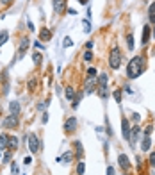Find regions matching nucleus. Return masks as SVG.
Wrapping results in <instances>:
<instances>
[{
    "label": "nucleus",
    "mask_w": 155,
    "mask_h": 175,
    "mask_svg": "<svg viewBox=\"0 0 155 175\" xmlns=\"http://www.w3.org/2000/svg\"><path fill=\"white\" fill-rule=\"evenodd\" d=\"M143 72H144V59L141 56H135L134 59L128 61V65H127V77L128 79H137Z\"/></svg>",
    "instance_id": "obj_1"
},
{
    "label": "nucleus",
    "mask_w": 155,
    "mask_h": 175,
    "mask_svg": "<svg viewBox=\"0 0 155 175\" xmlns=\"http://www.w3.org/2000/svg\"><path fill=\"white\" fill-rule=\"evenodd\" d=\"M120 65H121V50L118 47H114L111 50V54H109V66L114 68V70H118Z\"/></svg>",
    "instance_id": "obj_2"
},
{
    "label": "nucleus",
    "mask_w": 155,
    "mask_h": 175,
    "mask_svg": "<svg viewBox=\"0 0 155 175\" xmlns=\"http://www.w3.org/2000/svg\"><path fill=\"white\" fill-rule=\"evenodd\" d=\"M27 145H29V150L32 154L39 152V139H38V136H36L34 132H30L27 136Z\"/></svg>",
    "instance_id": "obj_3"
},
{
    "label": "nucleus",
    "mask_w": 155,
    "mask_h": 175,
    "mask_svg": "<svg viewBox=\"0 0 155 175\" xmlns=\"http://www.w3.org/2000/svg\"><path fill=\"white\" fill-rule=\"evenodd\" d=\"M16 125H18V116H16V114H9V116L4 120V127H6V129H14Z\"/></svg>",
    "instance_id": "obj_4"
},
{
    "label": "nucleus",
    "mask_w": 155,
    "mask_h": 175,
    "mask_svg": "<svg viewBox=\"0 0 155 175\" xmlns=\"http://www.w3.org/2000/svg\"><path fill=\"white\" fill-rule=\"evenodd\" d=\"M75 129H77V118L70 116L66 122H64V131H66V132H73Z\"/></svg>",
    "instance_id": "obj_5"
},
{
    "label": "nucleus",
    "mask_w": 155,
    "mask_h": 175,
    "mask_svg": "<svg viewBox=\"0 0 155 175\" xmlns=\"http://www.w3.org/2000/svg\"><path fill=\"white\" fill-rule=\"evenodd\" d=\"M29 45H30V41H29V36H23V38H21V41H20V48H18V57H21V56L27 52Z\"/></svg>",
    "instance_id": "obj_6"
},
{
    "label": "nucleus",
    "mask_w": 155,
    "mask_h": 175,
    "mask_svg": "<svg viewBox=\"0 0 155 175\" xmlns=\"http://www.w3.org/2000/svg\"><path fill=\"white\" fill-rule=\"evenodd\" d=\"M121 134H123V139L130 138V125H128L127 118H123V120H121Z\"/></svg>",
    "instance_id": "obj_7"
},
{
    "label": "nucleus",
    "mask_w": 155,
    "mask_h": 175,
    "mask_svg": "<svg viewBox=\"0 0 155 175\" xmlns=\"http://www.w3.org/2000/svg\"><path fill=\"white\" fill-rule=\"evenodd\" d=\"M118 163H120V166L127 172L128 166H130V161H128V157L125 155V154H120V157H118Z\"/></svg>",
    "instance_id": "obj_8"
},
{
    "label": "nucleus",
    "mask_w": 155,
    "mask_h": 175,
    "mask_svg": "<svg viewBox=\"0 0 155 175\" xmlns=\"http://www.w3.org/2000/svg\"><path fill=\"white\" fill-rule=\"evenodd\" d=\"M148 39H150V25H144V27H143V36H141V45L143 47L148 43Z\"/></svg>",
    "instance_id": "obj_9"
},
{
    "label": "nucleus",
    "mask_w": 155,
    "mask_h": 175,
    "mask_svg": "<svg viewBox=\"0 0 155 175\" xmlns=\"http://www.w3.org/2000/svg\"><path fill=\"white\" fill-rule=\"evenodd\" d=\"M98 95L104 100H107V96H109V86L107 84H98Z\"/></svg>",
    "instance_id": "obj_10"
},
{
    "label": "nucleus",
    "mask_w": 155,
    "mask_h": 175,
    "mask_svg": "<svg viewBox=\"0 0 155 175\" xmlns=\"http://www.w3.org/2000/svg\"><path fill=\"white\" fill-rule=\"evenodd\" d=\"M139 134H141V129H139V127L130 129V138H128V141H130V143H135V139L139 138Z\"/></svg>",
    "instance_id": "obj_11"
},
{
    "label": "nucleus",
    "mask_w": 155,
    "mask_h": 175,
    "mask_svg": "<svg viewBox=\"0 0 155 175\" xmlns=\"http://www.w3.org/2000/svg\"><path fill=\"white\" fill-rule=\"evenodd\" d=\"M150 148H152V139H150V136H144V139L141 141V150L143 152H148Z\"/></svg>",
    "instance_id": "obj_12"
},
{
    "label": "nucleus",
    "mask_w": 155,
    "mask_h": 175,
    "mask_svg": "<svg viewBox=\"0 0 155 175\" xmlns=\"http://www.w3.org/2000/svg\"><path fill=\"white\" fill-rule=\"evenodd\" d=\"M52 39V32L48 29H41L39 32V41H50Z\"/></svg>",
    "instance_id": "obj_13"
},
{
    "label": "nucleus",
    "mask_w": 155,
    "mask_h": 175,
    "mask_svg": "<svg viewBox=\"0 0 155 175\" xmlns=\"http://www.w3.org/2000/svg\"><path fill=\"white\" fill-rule=\"evenodd\" d=\"M9 111H11V114H20V102H16V100H13V102L9 104Z\"/></svg>",
    "instance_id": "obj_14"
},
{
    "label": "nucleus",
    "mask_w": 155,
    "mask_h": 175,
    "mask_svg": "<svg viewBox=\"0 0 155 175\" xmlns=\"http://www.w3.org/2000/svg\"><path fill=\"white\" fill-rule=\"evenodd\" d=\"M64 7H66V2L64 0H54V9H55L57 13H63Z\"/></svg>",
    "instance_id": "obj_15"
},
{
    "label": "nucleus",
    "mask_w": 155,
    "mask_h": 175,
    "mask_svg": "<svg viewBox=\"0 0 155 175\" xmlns=\"http://www.w3.org/2000/svg\"><path fill=\"white\" fill-rule=\"evenodd\" d=\"M9 146V136L7 134H0V150H6Z\"/></svg>",
    "instance_id": "obj_16"
},
{
    "label": "nucleus",
    "mask_w": 155,
    "mask_h": 175,
    "mask_svg": "<svg viewBox=\"0 0 155 175\" xmlns=\"http://www.w3.org/2000/svg\"><path fill=\"white\" fill-rule=\"evenodd\" d=\"M64 95H66V98L70 100V102H73V98H75V89L71 86H68L66 89H64Z\"/></svg>",
    "instance_id": "obj_17"
},
{
    "label": "nucleus",
    "mask_w": 155,
    "mask_h": 175,
    "mask_svg": "<svg viewBox=\"0 0 155 175\" xmlns=\"http://www.w3.org/2000/svg\"><path fill=\"white\" fill-rule=\"evenodd\" d=\"M148 18H150V22L155 25V2H152V6L148 7Z\"/></svg>",
    "instance_id": "obj_18"
},
{
    "label": "nucleus",
    "mask_w": 155,
    "mask_h": 175,
    "mask_svg": "<svg viewBox=\"0 0 155 175\" xmlns=\"http://www.w3.org/2000/svg\"><path fill=\"white\" fill-rule=\"evenodd\" d=\"M7 39H9V32H7V30H2V32H0V47L6 45Z\"/></svg>",
    "instance_id": "obj_19"
},
{
    "label": "nucleus",
    "mask_w": 155,
    "mask_h": 175,
    "mask_svg": "<svg viewBox=\"0 0 155 175\" xmlns=\"http://www.w3.org/2000/svg\"><path fill=\"white\" fill-rule=\"evenodd\" d=\"M84 172H86V163L84 161H80L77 164V175H84Z\"/></svg>",
    "instance_id": "obj_20"
},
{
    "label": "nucleus",
    "mask_w": 155,
    "mask_h": 175,
    "mask_svg": "<svg viewBox=\"0 0 155 175\" xmlns=\"http://www.w3.org/2000/svg\"><path fill=\"white\" fill-rule=\"evenodd\" d=\"M73 145H75V150H77V157L80 159V157H82V143H80V141H75Z\"/></svg>",
    "instance_id": "obj_21"
},
{
    "label": "nucleus",
    "mask_w": 155,
    "mask_h": 175,
    "mask_svg": "<svg viewBox=\"0 0 155 175\" xmlns=\"http://www.w3.org/2000/svg\"><path fill=\"white\" fill-rule=\"evenodd\" d=\"M71 159H73V152H71V150H68V152L61 157V161H64V163H70Z\"/></svg>",
    "instance_id": "obj_22"
},
{
    "label": "nucleus",
    "mask_w": 155,
    "mask_h": 175,
    "mask_svg": "<svg viewBox=\"0 0 155 175\" xmlns=\"http://www.w3.org/2000/svg\"><path fill=\"white\" fill-rule=\"evenodd\" d=\"M127 47H128V50L134 48V36L132 34H127Z\"/></svg>",
    "instance_id": "obj_23"
},
{
    "label": "nucleus",
    "mask_w": 155,
    "mask_h": 175,
    "mask_svg": "<svg viewBox=\"0 0 155 175\" xmlns=\"http://www.w3.org/2000/svg\"><path fill=\"white\" fill-rule=\"evenodd\" d=\"M9 146L11 148H16L18 146V138L16 136H9Z\"/></svg>",
    "instance_id": "obj_24"
},
{
    "label": "nucleus",
    "mask_w": 155,
    "mask_h": 175,
    "mask_svg": "<svg viewBox=\"0 0 155 175\" xmlns=\"http://www.w3.org/2000/svg\"><path fill=\"white\" fill-rule=\"evenodd\" d=\"M71 45H73V39H71L70 36H66V38H64V41H63V47H64V48H70Z\"/></svg>",
    "instance_id": "obj_25"
},
{
    "label": "nucleus",
    "mask_w": 155,
    "mask_h": 175,
    "mask_svg": "<svg viewBox=\"0 0 155 175\" xmlns=\"http://www.w3.org/2000/svg\"><path fill=\"white\" fill-rule=\"evenodd\" d=\"M82 57H84V61H87V63H89V61H93V52L91 50H86Z\"/></svg>",
    "instance_id": "obj_26"
},
{
    "label": "nucleus",
    "mask_w": 155,
    "mask_h": 175,
    "mask_svg": "<svg viewBox=\"0 0 155 175\" xmlns=\"http://www.w3.org/2000/svg\"><path fill=\"white\" fill-rule=\"evenodd\" d=\"M98 84H107V73H100V77H98Z\"/></svg>",
    "instance_id": "obj_27"
},
{
    "label": "nucleus",
    "mask_w": 155,
    "mask_h": 175,
    "mask_svg": "<svg viewBox=\"0 0 155 175\" xmlns=\"http://www.w3.org/2000/svg\"><path fill=\"white\" fill-rule=\"evenodd\" d=\"M32 59H34V65H41V54H34V56H32Z\"/></svg>",
    "instance_id": "obj_28"
},
{
    "label": "nucleus",
    "mask_w": 155,
    "mask_h": 175,
    "mask_svg": "<svg viewBox=\"0 0 155 175\" xmlns=\"http://www.w3.org/2000/svg\"><path fill=\"white\" fill-rule=\"evenodd\" d=\"M114 100H116L118 104H121V91H120V89H116V91H114Z\"/></svg>",
    "instance_id": "obj_29"
},
{
    "label": "nucleus",
    "mask_w": 155,
    "mask_h": 175,
    "mask_svg": "<svg viewBox=\"0 0 155 175\" xmlns=\"http://www.w3.org/2000/svg\"><path fill=\"white\" fill-rule=\"evenodd\" d=\"M82 25H84V30H86V32H91V23H89V20H84V22H82Z\"/></svg>",
    "instance_id": "obj_30"
},
{
    "label": "nucleus",
    "mask_w": 155,
    "mask_h": 175,
    "mask_svg": "<svg viewBox=\"0 0 155 175\" xmlns=\"http://www.w3.org/2000/svg\"><path fill=\"white\" fill-rule=\"evenodd\" d=\"M86 75H87V77H96V70H95V68H87Z\"/></svg>",
    "instance_id": "obj_31"
},
{
    "label": "nucleus",
    "mask_w": 155,
    "mask_h": 175,
    "mask_svg": "<svg viewBox=\"0 0 155 175\" xmlns=\"http://www.w3.org/2000/svg\"><path fill=\"white\" fill-rule=\"evenodd\" d=\"M11 155H13V154H11V150H7V152L4 154V163H9V161H11Z\"/></svg>",
    "instance_id": "obj_32"
},
{
    "label": "nucleus",
    "mask_w": 155,
    "mask_h": 175,
    "mask_svg": "<svg viewBox=\"0 0 155 175\" xmlns=\"http://www.w3.org/2000/svg\"><path fill=\"white\" fill-rule=\"evenodd\" d=\"M150 166H152V168H155V152H152V154H150Z\"/></svg>",
    "instance_id": "obj_33"
},
{
    "label": "nucleus",
    "mask_w": 155,
    "mask_h": 175,
    "mask_svg": "<svg viewBox=\"0 0 155 175\" xmlns=\"http://www.w3.org/2000/svg\"><path fill=\"white\" fill-rule=\"evenodd\" d=\"M152 132H153V127H152V125H148V127H144V136H150Z\"/></svg>",
    "instance_id": "obj_34"
},
{
    "label": "nucleus",
    "mask_w": 155,
    "mask_h": 175,
    "mask_svg": "<svg viewBox=\"0 0 155 175\" xmlns=\"http://www.w3.org/2000/svg\"><path fill=\"white\" fill-rule=\"evenodd\" d=\"M36 84H38V80H36V79H30V80H29V88H30V89H34Z\"/></svg>",
    "instance_id": "obj_35"
},
{
    "label": "nucleus",
    "mask_w": 155,
    "mask_h": 175,
    "mask_svg": "<svg viewBox=\"0 0 155 175\" xmlns=\"http://www.w3.org/2000/svg\"><path fill=\"white\" fill-rule=\"evenodd\" d=\"M139 120H141V114H137V113H134V114H132V122H135V123H137Z\"/></svg>",
    "instance_id": "obj_36"
},
{
    "label": "nucleus",
    "mask_w": 155,
    "mask_h": 175,
    "mask_svg": "<svg viewBox=\"0 0 155 175\" xmlns=\"http://www.w3.org/2000/svg\"><path fill=\"white\" fill-rule=\"evenodd\" d=\"M43 109H46V102H43V104H38V111H43Z\"/></svg>",
    "instance_id": "obj_37"
},
{
    "label": "nucleus",
    "mask_w": 155,
    "mask_h": 175,
    "mask_svg": "<svg viewBox=\"0 0 155 175\" xmlns=\"http://www.w3.org/2000/svg\"><path fill=\"white\" fill-rule=\"evenodd\" d=\"M23 163H25V164H30V163H32V155H27V157L23 159Z\"/></svg>",
    "instance_id": "obj_38"
},
{
    "label": "nucleus",
    "mask_w": 155,
    "mask_h": 175,
    "mask_svg": "<svg viewBox=\"0 0 155 175\" xmlns=\"http://www.w3.org/2000/svg\"><path fill=\"white\" fill-rule=\"evenodd\" d=\"M11 170H13V173H18V166H16V163H11Z\"/></svg>",
    "instance_id": "obj_39"
},
{
    "label": "nucleus",
    "mask_w": 155,
    "mask_h": 175,
    "mask_svg": "<svg viewBox=\"0 0 155 175\" xmlns=\"http://www.w3.org/2000/svg\"><path fill=\"white\" fill-rule=\"evenodd\" d=\"M107 175H114V168L113 166H107Z\"/></svg>",
    "instance_id": "obj_40"
},
{
    "label": "nucleus",
    "mask_w": 155,
    "mask_h": 175,
    "mask_svg": "<svg viewBox=\"0 0 155 175\" xmlns=\"http://www.w3.org/2000/svg\"><path fill=\"white\" fill-rule=\"evenodd\" d=\"M34 45H36V48H45V45H41V41H39V39H38Z\"/></svg>",
    "instance_id": "obj_41"
},
{
    "label": "nucleus",
    "mask_w": 155,
    "mask_h": 175,
    "mask_svg": "<svg viewBox=\"0 0 155 175\" xmlns=\"http://www.w3.org/2000/svg\"><path fill=\"white\" fill-rule=\"evenodd\" d=\"M86 48H87V50H91V48H93V41H87V43H86Z\"/></svg>",
    "instance_id": "obj_42"
},
{
    "label": "nucleus",
    "mask_w": 155,
    "mask_h": 175,
    "mask_svg": "<svg viewBox=\"0 0 155 175\" xmlns=\"http://www.w3.org/2000/svg\"><path fill=\"white\" fill-rule=\"evenodd\" d=\"M11 2H13V0H0V4H4V6H9Z\"/></svg>",
    "instance_id": "obj_43"
},
{
    "label": "nucleus",
    "mask_w": 155,
    "mask_h": 175,
    "mask_svg": "<svg viewBox=\"0 0 155 175\" xmlns=\"http://www.w3.org/2000/svg\"><path fill=\"white\" fill-rule=\"evenodd\" d=\"M27 27H29L30 30H34V23H32V22H27Z\"/></svg>",
    "instance_id": "obj_44"
},
{
    "label": "nucleus",
    "mask_w": 155,
    "mask_h": 175,
    "mask_svg": "<svg viewBox=\"0 0 155 175\" xmlns=\"http://www.w3.org/2000/svg\"><path fill=\"white\" fill-rule=\"evenodd\" d=\"M46 122H48V114L45 113V114H43V123H46Z\"/></svg>",
    "instance_id": "obj_45"
},
{
    "label": "nucleus",
    "mask_w": 155,
    "mask_h": 175,
    "mask_svg": "<svg viewBox=\"0 0 155 175\" xmlns=\"http://www.w3.org/2000/svg\"><path fill=\"white\" fill-rule=\"evenodd\" d=\"M123 91H125V93H132V89H130L128 86H125V88H123Z\"/></svg>",
    "instance_id": "obj_46"
},
{
    "label": "nucleus",
    "mask_w": 155,
    "mask_h": 175,
    "mask_svg": "<svg viewBox=\"0 0 155 175\" xmlns=\"http://www.w3.org/2000/svg\"><path fill=\"white\" fill-rule=\"evenodd\" d=\"M78 2H80V4H84V6H86V2H87V0H78Z\"/></svg>",
    "instance_id": "obj_47"
},
{
    "label": "nucleus",
    "mask_w": 155,
    "mask_h": 175,
    "mask_svg": "<svg viewBox=\"0 0 155 175\" xmlns=\"http://www.w3.org/2000/svg\"><path fill=\"white\" fill-rule=\"evenodd\" d=\"M153 36H155V25H153Z\"/></svg>",
    "instance_id": "obj_48"
},
{
    "label": "nucleus",
    "mask_w": 155,
    "mask_h": 175,
    "mask_svg": "<svg viewBox=\"0 0 155 175\" xmlns=\"http://www.w3.org/2000/svg\"><path fill=\"white\" fill-rule=\"evenodd\" d=\"M153 56H155V50H153Z\"/></svg>",
    "instance_id": "obj_49"
}]
</instances>
